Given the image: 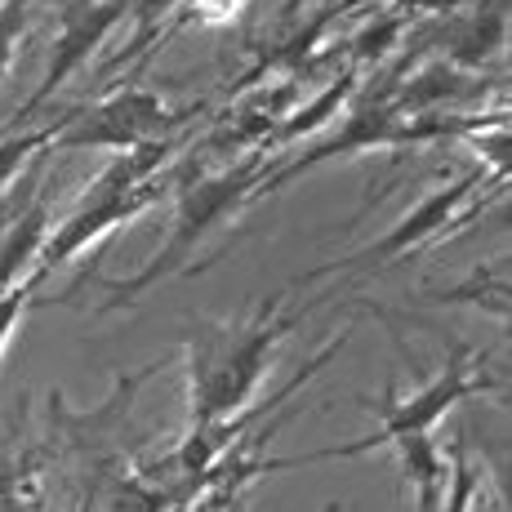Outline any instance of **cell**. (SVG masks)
Masks as SVG:
<instances>
[{
  "label": "cell",
  "mask_w": 512,
  "mask_h": 512,
  "mask_svg": "<svg viewBox=\"0 0 512 512\" xmlns=\"http://www.w3.org/2000/svg\"><path fill=\"white\" fill-rule=\"evenodd\" d=\"M268 312L254 317L250 326L205 334V343L196 348V423L228 415L232 406L245 401L250 383L259 379V370H263V357H268L272 343L290 330V321H272Z\"/></svg>",
  "instance_id": "6da1fadb"
},
{
  "label": "cell",
  "mask_w": 512,
  "mask_h": 512,
  "mask_svg": "<svg viewBox=\"0 0 512 512\" xmlns=\"http://www.w3.org/2000/svg\"><path fill=\"white\" fill-rule=\"evenodd\" d=\"M241 187H245V174H228V179H214V183H201L192 187V192H183V205H179V232H174V241L161 250V259L152 263V268H143L134 281L125 285H112L116 294H139L143 285H152L161 272H170L174 263L183 259L187 250L196 245V236L210 228L219 214H228L236 201H241Z\"/></svg>",
  "instance_id": "7a4b0ae2"
},
{
  "label": "cell",
  "mask_w": 512,
  "mask_h": 512,
  "mask_svg": "<svg viewBox=\"0 0 512 512\" xmlns=\"http://www.w3.org/2000/svg\"><path fill=\"white\" fill-rule=\"evenodd\" d=\"M161 121H170V116L147 94H125V98H116V103H107L98 116H90L85 125H76V130L67 134V143H139L143 130H152V125H161Z\"/></svg>",
  "instance_id": "3957f363"
},
{
  "label": "cell",
  "mask_w": 512,
  "mask_h": 512,
  "mask_svg": "<svg viewBox=\"0 0 512 512\" xmlns=\"http://www.w3.org/2000/svg\"><path fill=\"white\" fill-rule=\"evenodd\" d=\"M41 459H5L0 464V512H41Z\"/></svg>",
  "instance_id": "277c9868"
},
{
  "label": "cell",
  "mask_w": 512,
  "mask_h": 512,
  "mask_svg": "<svg viewBox=\"0 0 512 512\" xmlns=\"http://www.w3.org/2000/svg\"><path fill=\"white\" fill-rule=\"evenodd\" d=\"M41 236H45V210H32L9 232V241L0 245V299L14 290V277L27 268V259H32L36 245H41Z\"/></svg>",
  "instance_id": "5b68a950"
},
{
  "label": "cell",
  "mask_w": 512,
  "mask_h": 512,
  "mask_svg": "<svg viewBox=\"0 0 512 512\" xmlns=\"http://www.w3.org/2000/svg\"><path fill=\"white\" fill-rule=\"evenodd\" d=\"M49 139V134H23V139H9V143H0V187H5L9 179L18 174V165L27 161V156L36 152Z\"/></svg>",
  "instance_id": "8992f818"
},
{
  "label": "cell",
  "mask_w": 512,
  "mask_h": 512,
  "mask_svg": "<svg viewBox=\"0 0 512 512\" xmlns=\"http://www.w3.org/2000/svg\"><path fill=\"white\" fill-rule=\"evenodd\" d=\"M14 27H18V9H5L0 14V72L9 63V45H14Z\"/></svg>",
  "instance_id": "52a82bcc"
},
{
  "label": "cell",
  "mask_w": 512,
  "mask_h": 512,
  "mask_svg": "<svg viewBox=\"0 0 512 512\" xmlns=\"http://www.w3.org/2000/svg\"><path fill=\"white\" fill-rule=\"evenodd\" d=\"M326 512H343V508L339 504H326Z\"/></svg>",
  "instance_id": "ba28073f"
},
{
  "label": "cell",
  "mask_w": 512,
  "mask_h": 512,
  "mask_svg": "<svg viewBox=\"0 0 512 512\" xmlns=\"http://www.w3.org/2000/svg\"><path fill=\"white\" fill-rule=\"evenodd\" d=\"M81 512H94V508H90V504H85V508H81Z\"/></svg>",
  "instance_id": "9c48e42d"
}]
</instances>
